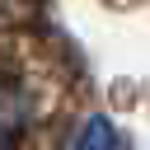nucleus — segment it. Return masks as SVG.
<instances>
[{
    "mask_svg": "<svg viewBox=\"0 0 150 150\" xmlns=\"http://www.w3.org/2000/svg\"><path fill=\"white\" fill-rule=\"evenodd\" d=\"M9 131H14V108H9V98H0V145H5Z\"/></svg>",
    "mask_w": 150,
    "mask_h": 150,
    "instance_id": "1",
    "label": "nucleus"
}]
</instances>
